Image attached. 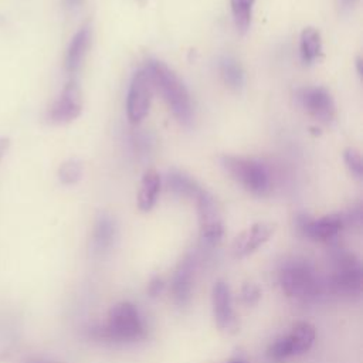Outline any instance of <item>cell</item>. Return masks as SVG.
<instances>
[{
	"label": "cell",
	"instance_id": "cell-1",
	"mask_svg": "<svg viewBox=\"0 0 363 363\" xmlns=\"http://www.w3.org/2000/svg\"><path fill=\"white\" fill-rule=\"evenodd\" d=\"M143 69L149 75L152 86L156 88L166 101L174 118L183 125H189L193 118L191 99L177 74L163 61L155 58L147 60Z\"/></svg>",
	"mask_w": 363,
	"mask_h": 363
},
{
	"label": "cell",
	"instance_id": "cell-24",
	"mask_svg": "<svg viewBox=\"0 0 363 363\" xmlns=\"http://www.w3.org/2000/svg\"><path fill=\"white\" fill-rule=\"evenodd\" d=\"M343 160L349 169V172L359 180L363 177V160L362 155L357 149L354 147H347L343 152Z\"/></svg>",
	"mask_w": 363,
	"mask_h": 363
},
{
	"label": "cell",
	"instance_id": "cell-33",
	"mask_svg": "<svg viewBox=\"0 0 363 363\" xmlns=\"http://www.w3.org/2000/svg\"><path fill=\"white\" fill-rule=\"evenodd\" d=\"M136 1H140V3H142V1H143V0H136Z\"/></svg>",
	"mask_w": 363,
	"mask_h": 363
},
{
	"label": "cell",
	"instance_id": "cell-29",
	"mask_svg": "<svg viewBox=\"0 0 363 363\" xmlns=\"http://www.w3.org/2000/svg\"><path fill=\"white\" fill-rule=\"evenodd\" d=\"M225 363H248V360L242 354H235L230 360H227Z\"/></svg>",
	"mask_w": 363,
	"mask_h": 363
},
{
	"label": "cell",
	"instance_id": "cell-19",
	"mask_svg": "<svg viewBox=\"0 0 363 363\" xmlns=\"http://www.w3.org/2000/svg\"><path fill=\"white\" fill-rule=\"evenodd\" d=\"M167 187L170 191H173L177 196L182 197H189V199H196V196L200 193V190L203 189L193 177H190L189 174L179 172V170H172L167 174L166 179Z\"/></svg>",
	"mask_w": 363,
	"mask_h": 363
},
{
	"label": "cell",
	"instance_id": "cell-15",
	"mask_svg": "<svg viewBox=\"0 0 363 363\" xmlns=\"http://www.w3.org/2000/svg\"><path fill=\"white\" fill-rule=\"evenodd\" d=\"M160 191V176L155 169H149L143 173L140 180V187L138 193V207L142 211H150Z\"/></svg>",
	"mask_w": 363,
	"mask_h": 363
},
{
	"label": "cell",
	"instance_id": "cell-20",
	"mask_svg": "<svg viewBox=\"0 0 363 363\" xmlns=\"http://www.w3.org/2000/svg\"><path fill=\"white\" fill-rule=\"evenodd\" d=\"M288 336L292 342L294 354H302L313 346L316 339V330L315 326L309 322H296Z\"/></svg>",
	"mask_w": 363,
	"mask_h": 363
},
{
	"label": "cell",
	"instance_id": "cell-30",
	"mask_svg": "<svg viewBox=\"0 0 363 363\" xmlns=\"http://www.w3.org/2000/svg\"><path fill=\"white\" fill-rule=\"evenodd\" d=\"M64 1H65V6H67L68 9H77V7H79L81 3H82V0H64Z\"/></svg>",
	"mask_w": 363,
	"mask_h": 363
},
{
	"label": "cell",
	"instance_id": "cell-12",
	"mask_svg": "<svg viewBox=\"0 0 363 363\" xmlns=\"http://www.w3.org/2000/svg\"><path fill=\"white\" fill-rule=\"evenodd\" d=\"M275 224L267 221H258L242 230L233 242V254L237 258H244L257 251L265 244L274 234Z\"/></svg>",
	"mask_w": 363,
	"mask_h": 363
},
{
	"label": "cell",
	"instance_id": "cell-9",
	"mask_svg": "<svg viewBox=\"0 0 363 363\" xmlns=\"http://www.w3.org/2000/svg\"><path fill=\"white\" fill-rule=\"evenodd\" d=\"M82 112V94L75 81H68L58 98L50 105L47 119L54 125L69 123Z\"/></svg>",
	"mask_w": 363,
	"mask_h": 363
},
{
	"label": "cell",
	"instance_id": "cell-23",
	"mask_svg": "<svg viewBox=\"0 0 363 363\" xmlns=\"http://www.w3.org/2000/svg\"><path fill=\"white\" fill-rule=\"evenodd\" d=\"M267 354L274 359V360H282L289 356H294V349H292V342L288 335L277 339L267 350Z\"/></svg>",
	"mask_w": 363,
	"mask_h": 363
},
{
	"label": "cell",
	"instance_id": "cell-11",
	"mask_svg": "<svg viewBox=\"0 0 363 363\" xmlns=\"http://www.w3.org/2000/svg\"><path fill=\"white\" fill-rule=\"evenodd\" d=\"M211 306H213V316L218 329L227 333L238 332V319L233 309V299L231 291L227 282L218 279L214 282L211 289Z\"/></svg>",
	"mask_w": 363,
	"mask_h": 363
},
{
	"label": "cell",
	"instance_id": "cell-10",
	"mask_svg": "<svg viewBox=\"0 0 363 363\" xmlns=\"http://www.w3.org/2000/svg\"><path fill=\"white\" fill-rule=\"evenodd\" d=\"M343 214L333 213L319 218H312L308 214H299L296 217L298 230L308 238L315 241H329L335 238L345 225Z\"/></svg>",
	"mask_w": 363,
	"mask_h": 363
},
{
	"label": "cell",
	"instance_id": "cell-2",
	"mask_svg": "<svg viewBox=\"0 0 363 363\" xmlns=\"http://www.w3.org/2000/svg\"><path fill=\"white\" fill-rule=\"evenodd\" d=\"M92 335L112 342H135L145 335V326L138 308L121 301L109 308L106 325L92 329Z\"/></svg>",
	"mask_w": 363,
	"mask_h": 363
},
{
	"label": "cell",
	"instance_id": "cell-32",
	"mask_svg": "<svg viewBox=\"0 0 363 363\" xmlns=\"http://www.w3.org/2000/svg\"><path fill=\"white\" fill-rule=\"evenodd\" d=\"M356 64H357V72H359V74H362V60H360V58H357Z\"/></svg>",
	"mask_w": 363,
	"mask_h": 363
},
{
	"label": "cell",
	"instance_id": "cell-26",
	"mask_svg": "<svg viewBox=\"0 0 363 363\" xmlns=\"http://www.w3.org/2000/svg\"><path fill=\"white\" fill-rule=\"evenodd\" d=\"M164 289V281L162 279V277L159 275H155L149 279L147 282V286H146V291L150 296H157L162 294V291Z\"/></svg>",
	"mask_w": 363,
	"mask_h": 363
},
{
	"label": "cell",
	"instance_id": "cell-4",
	"mask_svg": "<svg viewBox=\"0 0 363 363\" xmlns=\"http://www.w3.org/2000/svg\"><path fill=\"white\" fill-rule=\"evenodd\" d=\"M279 285L286 296L296 301H311L319 292L313 268L305 259H292L279 271Z\"/></svg>",
	"mask_w": 363,
	"mask_h": 363
},
{
	"label": "cell",
	"instance_id": "cell-13",
	"mask_svg": "<svg viewBox=\"0 0 363 363\" xmlns=\"http://www.w3.org/2000/svg\"><path fill=\"white\" fill-rule=\"evenodd\" d=\"M91 38H92V31H91V26L89 24H84L71 38L68 47H67V52H65V58H64V65L67 72L69 74H75L78 71V68L81 67L88 48L91 45Z\"/></svg>",
	"mask_w": 363,
	"mask_h": 363
},
{
	"label": "cell",
	"instance_id": "cell-22",
	"mask_svg": "<svg viewBox=\"0 0 363 363\" xmlns=\"http://www.w3.org/2000/svg\"><path fill=\"white\" fill-rule=\"evenodd\" d=\"M82 177V164L77 159H68L61 163L58 169V179L62 184L71 186L81 180Z\"/></svg>",
	"mask_w": 363,
	"mask_h": 363
},
{
	"label": "cell",
	"instance_id": "cell-17",
	"mask_svg": "<svg viewBox=\"0 0 363 363\" xmlns=\"http://www.w3.org/2000/svg\"><path fill=\"white\" fill-rule=\"evenodd\" d=\"M301 58L305 64L316 61L322 54V37L318 28L306 27L301 33L299 38Z\"/></svg>",
	"mask_w": 363,
	"mask_h": 363
},
{
	"label": "cell",
	"instance_id": "cell-16",
	"mask_svg": "<svg viewBox=\"0 0 363 363\" xmlns=\"http://www.w3.org/2000/svg\"><path fill=\"white\" fill-rule=\"evenodd\" d=\"M217 68L224 84L231 89H241L245 82L244 69L240 62L231 55H221L217 61Z\"/></svg>",
	"mask_w": 363,
	"mask_h": 363
},
{
	"label": "cell",
	"instance_id": "cell-28",
	"mask_svg": "<svg viewBox=\"0 0 363 363\" xmlns=\"http://www.w3.org/2000/svg\"><path fill=\"white\" fill-rule=\"evenodd\" d=\"M10 146V139L9 138H0V162L3 159V156L6 155V152L9 150Z\"/></svg>",
	"mask_w": 363,
	"mask_h": 363
},
{
	"label": "cell",
	"instance_id": "cell-14",
	"mask_svg": "<svg viewBox=\"0 0 363 363\" xmlns=\"http://www.w3.org/2000/svg\"><path fill=\"white\" fill-rule=\"evenodd\" d=\"M191 284H193V259L186 258L179 264L170 282L172 298L177 305L183 306L190 301Z\"/></svg>",
	"mask_w": 363,
	"mask_h": 363
},
{
	"label": "cell",
	"instance_id": "cell-6",
	"mask_svg": "<svg viewBox=\"0 0 363 363\" xmlns=\"http://www.w3.org/2000/svg\"><path fill=\"white\" fill-rule=\"evenodd\" d=\"M194 201L197 204L200 237L203 242L217 245L223 238L224 224L216 199L206 189H201Z\"/></svg>",
	"mask_w": 363,
	"mask_h": 363
},
{
	"label": "cell",
	"instance_id": "cell-25",
	"mask_svg": "<svg viewBox=\"0 0 363 363\" xmlns=\"http://www.w3.org/2000/svg\"><path fill=\"white\" fill-rule=\"evenodd\" d=\"M240 298H241L242 303L252 306V305L258 303V301L261 299V289L254 282H244L240 289Z\"/></svg>",
	"mask_w": 363,
	"mask_h": 363
},
{
	"label": "cell",
	"instance_id": "cell-7",
	"mask_svg": "<svg viewBox=\"0 0 363 363\" xmlns=\"http://www.w3.org/2000/svg\"><path fill=\"white\" fill-rule=\"evenodd\" d=\"M298 104L316 121L330 123L336 118V105L330 92L323 86H302L296 89Z\"/></svg>",
	"mask_w": 363,
	"mask_h": 363
},
{
	"label": "cell",
	"instance_id": "cell-5",
	"mask_svg": "<svg viewBox=\"0 0 363 363\" xmlns=\"http://www.w3.org/2000/svg\"><path fill=\"white\" fill-rule=\"evenodd\" d=\"M332 286L343 295H357L362 291L363 271L357 257L346 250L337 248L333 254Z\"/></svg>",
	"mask_w": 363,
	"mask_h": 363
},
{
	"label": "cell",
	"instance_id": "cell-18",
	"mask_svg": "<svg viewBox=\"0 0 363 363\" xmlns=\"http://www.w3.org/2000/svg\"><path fill=\"white\" fill-rule=\"evenodd\" d=\"M116 235V224L115 220L106 214L101 213L96 217L95 225H94V233H92V241L96 250H108Z\"/></svg>",
	"mask_w": 363,
	"mask_h": 363
},
{
	"label": "cell",
	"instance_id": "cell-3",
	"mask_svg": "<svg viewBox=\"0 0 363 363\" xmlns=\"http://www.w3.org/2000/svg\"><path fill=\"white\" fill-rule=\"evenodd\" d=\"M220 163L230 177L247 191L255 196H267L271 191L272 174L264 162L254 157L223 155Z\"/></svg>",
	"mask_w": 363,
	"mask_h": 363
},
{
	"label": "cell",
	"instance_id": "cell-21",
	"mask_svg": "<svg viewBox=\"0 0 363 363\" xmlns=\"http://www.w3.org/2000/svg\"><path fill=\"white\" fill-rule=\"evenodd\" d=\"M254 4H255V0H230L235 27L241 33H245L250 28Z\"/></svg>",
	"mask_w": 363,
	"mask_h": 363
},
{
	"label": "cell",
	"instance_id": "cell-27",
	"mask_svg": "<svg viewBox=\"0 0 363 363\" xmlns=\"http://www.w3.org/2000/svg\"><path fill=\"white\" fill-rule=\"evenodd\" d=\"M357 0H339V7L342 13H349L354 6Z\"/></svg>",
	"mask_w": 363,
	"mask_h": 363
},
{
	"label": "cell",
	"instance_id": "cell-31",
	"mask_svg": "<svg viewBox=\"0 0 363 363\" xmlns=\"http://www.w3.org/2000/svg\"><path fill=\"white\" fill-rule=\"evenodd\" d=\"M27 363H57V362H52V360H47V359H40V357H35V359H30Z\"/></svg>",
	"mask_w": 363,
	"mask_h": 363
},
{
	"label": "cell",
	"instance_id": "cell-8",
	"mask_svg": "<svg viewBox=\"0 0 363 363\" xmlns=\"http://www.w3.org/2000/svg\"><path fill=\"white\" fill-rule=\"evenodd\" d=\"M152 82L145 69H138L129 84L126 98V115L130 123L136 125L142 122L150 108L152 99Z\"/></svg>",
	"mask_w": 363,
	"mask_h": 363
}]
</instances>
